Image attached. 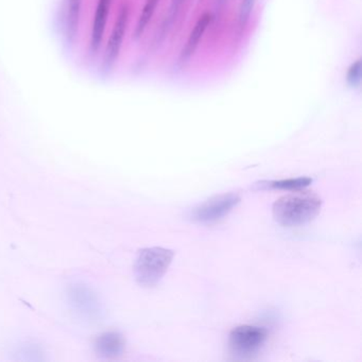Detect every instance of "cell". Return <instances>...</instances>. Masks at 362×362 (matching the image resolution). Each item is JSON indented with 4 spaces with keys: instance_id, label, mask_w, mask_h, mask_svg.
Segmentation results:
<instances>
[{
    "instance_id": "cell-1",
    "label": "cell",
    "mask_w": 362,
    "mask_h": 362,
    "mask_svg": "<svg viewBox=\"0 0 362 362\" xmlns=\"http://www.w3.org/2000/svg\"><path fill=\"white\" fill-rule=\"evenodd\" d=\"M322 207V199L317 194L304 190H294L281 197L273 204V218L277 223L287 228L304 226L313 221Z\"/></svg>"
},
{
    "instance_id": "cell-5",
    "label": "cell",
    "mask_w": 362,
    "mask_h": 362,
    "mask_svg": "<svg viewBox=\"0 0 362 362\" xmlns=\"http://www.w3.org/2000/svg\"><path fill=\"white\" fill-rule=\"evenodd\" d=\"M240 201V196L234 192L219 194L194 207L189 217L199 223H214L228 216Z\"/></svg>"
},
{
    "instance_id": "cell-14",
    "label": "cell",
    "mask_w": 362,
    "mask_h": 362,
    "mask_svg": "<svg viewBox=\"0 0 362 362\" xmlns=\"http://www.w3.org/2000/svg\"><path fill=\"white\" fill-rule=\"evenodd\" d=\"M361 78V61L354 63L347 73V81L351 86H358Z\"/></svg>"
},
{
    "instance_id": "cell-13",
    "label": "cell",
    "mask_w": 362,
    "mask_h": 362,
    "mask_svg": "<svg viewBox=\"0 0 362 362\" xmlns=\"http://www.w3.org/2000/svg\"><path fill=\"white\" fill-rule=\"evenodd\" d=\"M256 0H243L241 4L240 11H239V23L241 26L245 25V23L249 20L251 16L252 10H253L254 5H255Z\"/></svg>"
},
{
    "instance_id": "cell-12",
    "label": "cell",
    "mask_w": 362,
    "mask_h": 362,
    "mask_svg": "<svg viewBox=\"0 0 362 362\" xmlns=\"http://www.w3.org/2000/svg\"><path fill=\"white\" fill-rule=\"evenodd\" d=\"M160 0H146L143 10H141V16L137 21L136 27L134 30V39L139 40L147 29L148 25L151 22L154 13H156V8H158Z\"/></svg>"
},
{
    "instance_id": "cell-3",
    "label": "cell",
    "mask_w": 362,
    "mask_h": 362,
    "mask_svg": "<svg viewBox=\"0 0 362 362\" xmlns=\"http://www.w3.org/2000/svg\"><path fill=\"white\" fill-rule=\"evenodd\" d=\"M268 338V332L264 327L253 325H240L230 332L228 347L230 353L237 357H251L257 353Z\"/></svg>"
},
{
    "instance_id": "cell-8",
    "label": "cell",
    "mask_w": 362,
    "mask_h": 362,
    "mask_svg": "<svg viewBox=\"0 0 362 362\" xmlns=\"http://www.w3.org/2000/svg\"><path fill=\"white\" fill-rule=\"evenodd\" d=\"M126 346L124 336L117 332H107L100 334L95 342L97 355L107 359L119 357Z\"/></svg>"
},
{
    "instance_id": "cell-7",
    "label": "cell",
    "mask_w": 362,
    "mask_h": 362,
    "mask_svg": "<svg viewBox=\"0 0 362 362\" xmlns=\"http://www.w3.org/2000/svg\"><path fill=\"white\" fill-rule=\"evenodd\" d=\"M112 3L113 0H98L90 33V49L92 54H97L100 49Z\"/></svg>"
},
{
    "instance_id": "cell-2",
    "label": "cell",
    "mask_w": 362,
    "mask_h": 362,
    "mask_svg": "<svg viewBox=\"0 0 362 362\" xmlns=\"http://www.w3.org/2000/svg\"><path fill=\"white\" fill-rule=\"evenodd\" d=\"M175 257L173 250L165 247H147L139 251L134 264L137 283L143 287H153L160 283Z\"/></svg>"
},
{
    "instance_id": "cell-11",
    "label": "cell",
    "mask_w": 362,
    "mask_h": 362,
    "mask_svg": "<svg viewBox=\"0 0 362 362\" xmlns=\"http://www.w3.org/2000/svg\"><path fill=\"white\" fill-rule=\"evenodd\" d=\"M82 4L83 0H67L66 28L69 37H75L79 28Z\"/></svg>"
},
{
    "instance_id": "cell-10",
    "label": "cell",
    "mask_w": 362,
    "mask_h": 362,
    "mask_svg": "<svg viewBox=\"0 0 362 362\" xmlns=\"http://www.w3.org/2000/svg\"><path fill=\"white\" fill-rule=\"evenodd\" d=\"M313 180L310 177H296V179L279 180V181H262L256 184L262 189H304L310 185Z\"/></svg>"
},
{
    "instance_id": "cell-6",
    "label": "cell",
    "mask_w": 362,
    "mask_h": 362,
    "mask_svg": "<svg viewBox=\"0 0 362 362\" xmlns=\"http://www.w3.org/2000/svg\"><path fill=\"white\" fill-rule=\"evenodd\" d=\"M129 18H130V7H129L128 4H124L120 8L119 12H118L113 31L110 35L107 47H105L103 61H105V66L107 69L113 66L114 63L119 57L122 43H124V37H126L127 28H128Z\"/></svg>"
},
{
    "instance_id": "cell-16",
    "label": "cell",
    "mask_w": 362,
    "mask_h": 362,
    "mask_svg": "<svg viewBox=\"0 0 362 362\" xmlns=\"http://www.w3.org/2000/svg\"><path fill=\"white\" fill-rule=\"evenodd\" d=\"M182 1H183V0H173V6L177 8L181 5Z\"/></svg>"
},
{
    "instance_id": "cell-4",
    "label": "cell",
    "mask_w": 362,
    "mask_h": 362,
    "mask_svg": "<svg viewBox=\"0 0 362 362\" xmlns=\"http://www.w3.org/2000/svg\"><path fill=\"white\" fill-rule=\"evenodd\" d=\"M69 305L78 317L90 323L100 321L103 317V308L94 290L84 284H75L69 289Z\"/></svg>"
},
{
    "instance_id": "cell-9",
    "label": "cell",
    "mask_w": 362,
    "mask_h": 362,
    "mask_svg": "<svg viewBox=\"0 0 362 362\" xmlns=\"http://www.w3.org/2000/svg\"><path fill=\"white\" fill-rule=\"evenodd\" d=\"M209 24H211V16L209 14H204V16H201L200 20L194 25V29H192L189 37L186 42V45L184 46L183 50H182V60H189L194 56V52L198 48L201 40L204 37Z\"/></svg>"
},
{
    "instance_id": "cell-15",
    "label": "cell",
    "mask_w": 362,
    "mask_h": 362,
    "mask_svg": "<svg viewBox=\"0 0 362 362\" xmlns=\"http://www.w3.org/2000/svg\"><path fill=\"white\" fill-rule=\"evenodd\" d=\"M226 0H216V6L217 7H222L226 4Z\"/></svg>"
}]
</instances>
